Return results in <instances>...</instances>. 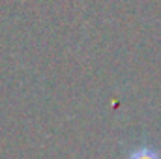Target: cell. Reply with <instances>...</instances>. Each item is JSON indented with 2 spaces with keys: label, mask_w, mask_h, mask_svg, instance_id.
<instances>
[{
  "label": "cell",
  "mask_w": 161,
  "mask_h": 159,
  "mask_svg": "<svg viewBox=\"0 0 161 159\" xmlns=\"http://www.w3.org/2000/svg\"><path fill=\"white\" fill-rule=\"evenodd\" d=\"M129 159H159V154L156 152V150H152V148H146V146H142V148H139V150H135Z\"/></svg>",
  "instance_id": "cell-1"
}]
</instances>
